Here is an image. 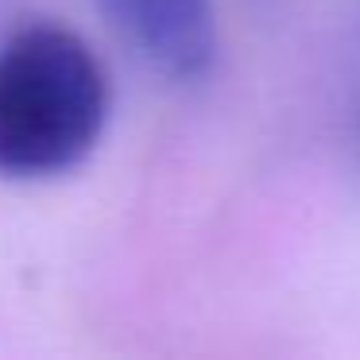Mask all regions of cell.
Returning a JSON list of instances; mask_svg holds the SVG:
<instances>
[{
	"mask_svg": "<svg viewBox=\"0 0 360 360\" xmlns=\"http://www.w3.org/2000/svg\"><path fill=\"white\" fill-rule=\"evenodd\" d=\"M109 82L94 51L55 24L24 27L0 51V174L51 179L101 140Z\"/></svg>",
	"mask_w": 360,
	"mask_h": 360,
	"instance_id": "6da1fadb",
	"label": "cell"
},
{
	"mask_svg": "<svg viewBox=\"0 0 360 360\" xmlns=\"http://www.w3.org/2000/svg\"><path fill=\"white\" fill-rule=\"evenodd\" d=\"M120 39L167 78H198L217 51L213 0H97Z\"/></svg>",
	"mask_w": 360,
	"mask_h": 360,
	"instance_id": "7a4b0ae2",
	"label": "cell"
}]
</instances>
